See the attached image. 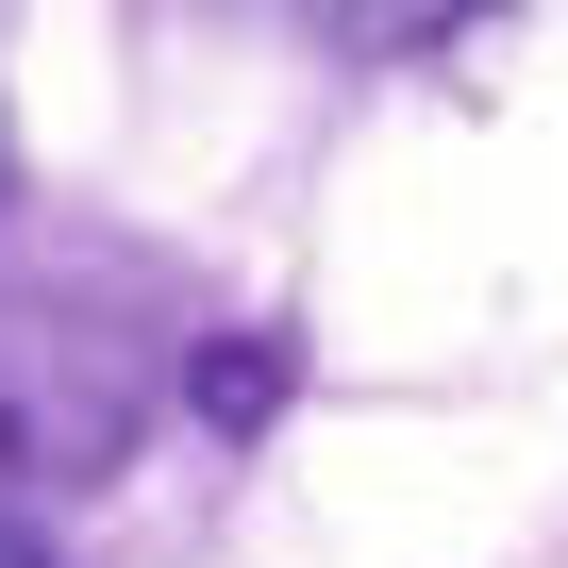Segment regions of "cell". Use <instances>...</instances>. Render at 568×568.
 Instances as JSON below:
<instances>
[{
	"label": "cell",
	"mask_w": 568,
	"mask_h": 568,
	"mask_svg": "<svg viewBox=\"0 0 568 568\" xmlns=\"http://www.w3.org/2000/svg\"><path fill=\"white\" fill-rule=\"evenodd\" d=\"M335 18H352L368 51H418V34H452V18H468V0H335Z\"/></svg>",
	"instance_id": "7a4b0ae2"
},
{
	"label": "cell",
	"mask_w": 568,
	"mask_h": 568,
	"mask_svg": "<svg viewBox=\"0 0 568 568\" xmlns=\"http://www.w3.org/2000/svg\"><path fill=\"white\" fill-rule=\"evenodd\" d=\"M0 568H51V535H34V518H0Z\"/></svg>",
	"instance_id": "277c9868"
},
{
	"label": "cell",
	"mask_w": 568,
	"mask_h": 568,
	"mask_svg": "<svg viewBox=\"0 0 568 568\" xmlns=\"http://www.w3.org/2000/svg\"><path fill=\"white\" fill-rule=\"evenodd\" d=\"M201 418H267V352H234V368L201 352Z\"/></svg>",
	"instance_id": "3957f363"
},
{
	"label": "cell",
	"mask_w": 568,
	"mask_h": 568,
	"mask_svg": "<svg viewBox=\"0 0 568 568\" xmlns=\"http://www.w3.org/2000/svg\"><path fill=\"white\" fill-rule=\"evenodd\" d=\"M134 435H151V352H134L101 302H34V284H0V518L118 485Z\"/></svg>",
	"instance_id": "6da1fadb"
}]
</instances>
